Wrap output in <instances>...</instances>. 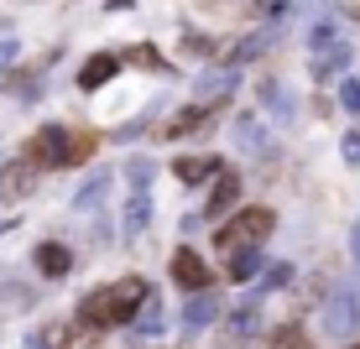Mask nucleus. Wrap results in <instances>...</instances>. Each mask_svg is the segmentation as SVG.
Here are the masks:
<instances>
[{
    "label": "nucleus",
    "mask_w": 360,
    "mask_h": 349,
    "mask_svg": "<svg viewBox=\"0 0 360 349\" xmlns=\"http://www.w3.org/2000/svg\"><path fill=\"white\" fill-rule=\"evenodd\" d=\"M94 157V136L89 131H73L68 136V162H63V167H79V162H89Z\"/></svg>",
    "instance_id": "nucleus-15"
},
{
    "label": "nucleus",
    "mask_w": 360,
    "mask_h": 349,
    "mask_svg": "<svg viewBox=\"0 0 360 349\" xmlns=\"http://www.w3.org/2000/svg\"><path fill=\"white\" fill-rule=\"evenodd\" d=\"M146 219H152V198H146V188H131V204H126V235H141Z\"/></svg>",
    "instance_id": "nucleus-11"
},
{
    "label": "nucleus",
    "mask_w": 360,
    "mask_h": 349,
    "mask_svg": "<svg viewBox=\"0 0 360 349\" xmlns=\"http://www.w3.org/2000/svg\"><path fill=\"white\" fill-rule=\"evenodd\" d=\"M183 318H188V329H204V323H209V318H214V303H209V297H204V292H198V297H193V303H188V313H183Z\"/></svg>",
    "instance_id": "nucleus-19"
},
{
    "label": "nucleus",
    "mask_w": 360,
    "mask_h": 349,
    "mask_svg": "<svg viewBox=\"0 0 360 349\" xmlns=\"http://www.w3.org/2000/svg\"><path fill=\"white\" fill-rule=\"evenodd\" d=\"M172 172L193 188V183H204L209 172H219V162H214V157H178V162H172Z\"/></svg>",
    "instance_id": "nucleus-9"
},
{
    "label": "nucleus",
    "mask_w": 360,
    "mask_h": 349,
    "mask_svg": "<svg viewBox=\"0 0 360 349\" xmlns=\"http://www.w3.org/2000/svg\"><path fill=\"white\" fill-rule=\"evenodd\" d=\"M345 63H350V58H345V47H329V53H319V58H314V79H334V73H340Z\"/></svg>",
    "instance_id": "nucleus-16"
},
{
    "label": "nucleus",
    "mask_w": 360,
    "mask_h": 349,
    "mask_svg": "<svg viewBox=\"0 0 360 349\" xmlns=\"http://www.w3.org/2000/svg\"><path fill=\"white\" fill-rule=\"evenodd\" d=\"M266 230H277L271 209H240V214H230L225 230H214V245H219L225 256H235V251H256V245L266 240Z\"/></svg>",
    "instance_id": "nucleus-2"
},
{
    "label": "nucleus",
    "mask_w": 360,
    "mask_h": 349,
    "mask_svg": "<svg viewBox=\"0 0 360 349\" xmlns=\"http://www.w3.org/2000/svg\"><path fill=\"white\" fill-rule=\"evenodd\" d=\"M324 334H334V339H350V334H360V282H340L334 287V297L324 303Z\"/></svg>",
    "instance_id": "nucleus-3"
},
{
    "label": "nucleus",
    "mask_w": 360,
    "mask_h": 349,
    "mask_svg": "<svg viewBox=\"0 0 360 349\" xmlns=\"http://www.w3.org/2000/svg\"><path fill=\"white\" fill-rule=\"evenodd\" d=\"M32 188V162H11L6 172H0V198H16Z\"/></svg>",
    "instance_id": "nucleus-10"
},
{
    "label": "nucleus",
    "mask_w": 360,
    "mask_h": 349,
    "mask_svg": "<svg viewBox=\"0 0 360 349\" xmlns=\"http://www.w3.org/2000/svg\"><path fill=\"white\" fill-rule=\"evenodd\" d=\"M225 271H230V282H251V271H256V251H235V256H225Z\"/></svg>",
    "instance_id": "nucleus-17"
},
{
    "label": "nucleus",
    "mask_w": 360,
    "mask_h": 349,
    "mask_svg": "<svg viewBox=\"0 0 360 349\" xmlns=\"http://www.w3.org/2000/svg\"><path fill=\"white\" fill-rule=\"evenodd\" d=\"M115 68H120V58H110V53H94L89 63L79 68V89H99V84H110V79H115Z\"/></svg>",
    "instance_id": "nucleus-7"
},
{
    "label": "nucleus",
    "mask_w": 360,
    "mask_h": 349,
    "mask_svg": "<svg viewBox=\"0 0 360 349\" xmlns=\"http://www.w3.org/2000/svg\"><path fill=\"white\" fill-rule=\"evenodd\" d=\"M235 193H240V178H235V172H225V178L214 183V198L204 204V219H219V214L235 204Z\"/></svg>",
    "instance_id": "nucleus-8"
},
{
    "label": "nucleus",
    "mask_w": 360,
    "mask_h": 349,
    "mask_svg": "<svg viewBox=\"0 0 360 349\" xmlns=\"http://www.w3.org/2000/svg\"><path fill=\"white\" fill-rule=\"evenodd\" d=\"M345 157H350V162H360V131H350V136H345Z\"/></svg>",
    "instance_id": "nucleus-23"
},
{
    "label": "nucleus",
    "mask_w": 360,
    "mask_h": 349,
    "mask_svg": "<svg viewBox=\"0 0 360 349\" xmlns=\"http://www.w3.org/2000/svg\"><path fill=\"white\" fill-rule=\"evenodd\" d=\"M136 329H141V334H157V329H162V318H157V292L146 297V308H141V318H136Z\"/></svg>",
    "instance_id": "nucleus-20"
},
{
    "label": "nucleus",
    "mask_w": 360,
    "mask_h": 349,
    "mask_svg": "<svg viewBox=\"0 0 360 349\" xmlns=\"http://www.w3.org/2000/svg\"><path fill=\"white\" fill-rule=\"evenodd\" d=\"M355 349H360V344H355Z\"/></svg>",
    "instance_id": "nucleus-26"
},
{
    "label": "nucleus",
    "mask_w": 360,
    "mask_h": 349,
    "mask_svg": "<svg viewBox=\"0 0 360 349\" xmlns=\"http://www.w3.org/2000/svg\"><path fill=\"white\" fill-rule=\"evenodd\" d=\"M262 99H266V115H277V126H288L292 120V105H288V89H282V84H262Z\"/></svg>",
    "instance_id": "nucleus-12"
},
{
    "label": "nucleus",
    "mask_w": 360,
    "mask_h": 349,
    "mask_svg": "<svg viewBox=\"0 0 360 349\" xmlns=\"http://www.w3.org/2000/svg\"><path fill=\"white\" fill-rule=\"evenodd\" d=\"M235 89V68H214V73H204V79H198V94H204V105L214 94H230Z\"/></svg>",
    "instance_id": "nucleus-14"
},
{
    "label": "nucleus",
    "mask_w": 360,
    "mask_h": 349,
    "mask_svg": "<svg viewBox=\"0 0 360 349\" xmlns=\"http://www.w3.org/2000/svg\"><path fill=\"white\" fill-rule=\"evenodd\" d=\"M126 58H131L136 68H152V73H167V63H162V53H157V47H131Z\"/></svg>",
    "instance_id": "nucleus-18"
},
{
    "label": "nucleus",
    "mask_w": 360,
    "mask_h": 349,
    "mask_svg": "<svg viewBox=\"0 0 360 349\" xmlns=\"http://www.w3.org/2000/svg\"><path fill=\"white\" fill-rule=\"evenodd\" d=\"M271 349H308V339H303V329H282V334H271Z\"/></svg>",
    "instance_id": "nucleus-21"
},
{
    "label": "nucleus",
    "mask_w": 360,
    "mask_h": 349,
    "mask_svg": "<svg viewBox=\"0 0 360 349\" xmlns=\"http://www.w3.org/2000/svg\"><path fill=\"white\" fill-rule=\"evenodd\" d=\"M209 110H214V105H193V110H178V115L167 120V136H188V131H198V126L209 120Z\"/></svg>",
    "instance_id": "nucleus-13"
},
{
    "label": "nucleus",
    "mask_w": 360,
    "mask_h": 349,
    "mask_svg": "<svg viewBox=\"0 0 360 349\" xmlns=\"http://www.w3.org/2000/svg\"><path fill=\"white\" fill-rule=\"evenodd\" d=\"M340 105L350 110V115H360V84H355V79H345V89H340Z\"/></svg>",
    "instance_id": "nucleus-22"
},
{
    "label": "nucleus",
    "mask_w": 360,
    "mask_h": 349,
    "mask_svg": "<svg viewBox=\"0 0 360 349\" xmlns=\"http://www.w3.org/2000/svg\"><path fill=\"white\" fill-rule=\"evenodd\" d=\"M27 162L32 167H63L68 162V131L63 126H42L27 141Z\"/></svg>",
    "instance_id": "nucleus-4"
},
{
    "label": "nucleus",
    "mask_w": 360,
    "mask_h": 349,
    "mask_svg": "<svg viewBox=\"0 0 360 349\" xmlns=\"http://www.w3.org/2000/svg\"><path fill=\"white\" fill-rule=\"evenodd\" d=\"M32 266L42 271V277H68V266H73V256L63 251L58 240H47V245H37V256H32Z\"/></svg>",
    "instance_id": "nucleus-6"
},
{
    "label": "nucleus",
    "mask_w": 360,
    "mask_h": 349,
    "mask_svg": "<svg viewBox=\"0 0 360 349\" xmlns=\"http://www.w3.org/2000/svg\"><path fill=\"white\" fill-rule=\"evenodd\" d=\"M288 277H292V266H271V271H266V282H271V287H282Z\"/></svg>",
    "instance_id": "nucleus-24"
},
{
    "label": "nucleus",
    "mask_w": 360,
    "mask_h": 349,
    "mask_svg": "<svg viewBox=\"0 0 360 349\" xmlns=\"http://www.w3.org/2000/svg\"><path fill=\"white\" fill-rule=\"evenodd\" d=\"M350 256H355V266H360V219H355V230H350Z\"/></svg>",
    "instance_id": "nucleus-25"
},
{
    "label": "nucleus",
    "mask_w": 360,
    "mask_h": 349,
    "mask_svg": "<svg viewBox=\"0 0 360 349\" xmlns=\"http://www.w3.org/2000/svg\"><path fill=\"white\" fill-rule=\"evenodd\" d=\"M146 297H152V287H146L141 277L110 282V287H94V292L79 303V318L94 323V329H110V323H126L131 313H141Z\"/></svg>",
    "instance_id": "nucleus-1"
},
{
    "label": "nucleus",
    "mask_w": 360,
    "mask_h": 349,
    "mask_svg": "<svg viewBox=\"0 0 360 349\" xmlns=\"http://www.w3.org/2000/svg\"><path fill=\"white\" fill-rule=\"evenodd\" d=\"M172 282L188 287V292H204V287H209V266H204V256L183 245V251L172 256Z\"/></svg>",
    "instance_id": "nucleus-5"
}]
</instances>
